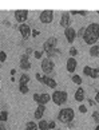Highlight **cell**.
<instances>
[{"label":"cell","mask_w":99,"mask_h":130,"mask_svg":"<svg viewBox=\"0 0 99 130\" xmlns=\"http://www.w3.org/2000/svg\"><path fill=\"white\" fill-rule=\"evenodd\" d=\"M91 118H92V121H94V122L99 125V111H94L92 115H91Z\"/></svg>","instance_id":"cell-26"},{"label":"cell","mask_w":99,"mask_h":130,"mask_svg":"<svg viewBox=\"0 0 99 130\" xmlns=\"http://www.w3.org/2000/svg\"><path fill=\"white\" fill-rule=\"evenodd\" d=\"M59 55H62V50H59L58 47L56 48H54V50H51L50 52H47V58H54V56H59Z\"/></svg>","instance_id":"cell-18"},{"label":"cell","mask_w":99,"mask_h":130,"mask_svg":"<svg viewBox=\"0 0 99 130\" xmlns=\"http://www.w3.org/2000/svg\"><path fill=\"white\" fill-rule=\"evenodd\" d=\"M40 22L43 23V24H50V23H52L54 20V11H51V9H46L40 13Z\"/></svg>","instance_id":"cell-6"},{"label":"cell","mask_w":99,"mask_h":130,"mask_svg":"<svg viewBox=\"0 0 99 130\" xmlns=\"http://www.w3.org/2000/svg\"><path fill=\"white\" fill-rule=\"evenodd\" d=\"M95 130H99V125H96V127H95Z\"/></svg>","instance_id":"cell-43"},{"label":"cell","mask_w":99,"mask_h":130,"mask_svg":"<svg viewBox=\"0 0 99 130\" xmlns=\"http://www.w3.org/2000/svg\"><path fill=\"white\" fill-rule=\"evenodd\" d=\"M7 119H8V111H7V110H3V111L0 113V121H2V122H7Z\"/></svg>","instance_id":"cell-25"},{"label":"cell","mask_w":99,"mask_h":130,"mask_svg":"<svg viewBox=\"0 0 99 130\" xmlns=\"http://www.w3.org/2000/svg\"><path fill=\"white\" fill-rule=\"evenodd\" d=\"M71 15H78V11H71Z\"/></svg>","instance_id":"cell-42"},{"label":"cell","mask_w":99,"mask_h":130,"mask_svg":"<svg viewBox=\"0 0 99 130\" xmlns=\"http://www.w3.org/2000/svg\"><path fill=\"white\" fill-rule=\"evenodd\" d=\"M90 55L94 56V58H99V44L91 46V48H90Z\"/></svg>","instance_id":"cell-19"},{"label":"cell","mask_w":99,"mask_h":130,"mask_svg":"<svg viewBox=\"0 0 99 130\" xmlns=\"http://www.w3.org/2000/svg\"><path fill=\"white\" fill-rule=\"evenodd\" d=\"M20 59H30V55H27V54H23L20 56Z\"/></svg>","instance_id":"cell-37"},{"label":"cell","mask_w":99,"mask_h":130,"mask_svg":"<svg viewBox=\"0 0 99 130\" xmlns=\"http://www.w3.org/2000/svg\"><path fill=\"white\" fill-rule=\"evenodd\" d=\"M71 24V16H70V12H63L62 18H60V26L67 28Z\"/></svg>","instance_id":"cell-13"},{"label":"cell","mask_w":99,"mask_h":130,"mask_svg":"<svg viewBox=\"0 0 99 130\" xmlns=\"http://www.w3.org/2000/svg\"><path fill=\"white\" fill-rule=\"evenodd\" d=\"M15 19L17 20V23L23 24L28 19V11H26V9H17V11H15Z\"/></svg>","instance_id":"cell-10"},{"label":"cell","mask_w":99,"mask_h":130,"mask_svg":"<svg viewBox=\"0 0 99 130\" xmlns=\"http://www.w3.org/2000/svg\"><path fill=\"white\" fill-rule=\"evenodd\" d=\"M19 32L22 34L23 39H27V38H30V36H31V32H32V30L30 28V26H28V24H26V23H23V24L19 26Z\"/></svg>","instance_id":"cell-11"},{"label":"cell","mask_w":99,"mask_h":130,"mask_svg":"<svg viewBox=\"0 0 99 130\" xmlns=\"http://www.w3.org/2000/svg\"><path fill=\"white\" fill-rule=\"evenodd\" d=\"M84 31H86V28H84V27H82L79 31H76V38H83V35H84Z\"/></svg>","instance_id":"cell-27"},{"label":"cell","mask_w":99,"mask_h":130,"mask_svg":"<svg viewBox=\"0 0 99 130\" xmlns=\"http://www.w3.org/2000/svg\"><path fill=\"white\" fill-rule=\"evenodd\" d=\"M67 71L70 74H74L75 73V70H76V64H78V62H76V59L75 58H71L70 56L68 59H67Z\"/></svg>","instance_id":"cell-12"},{"label":"cell","mask_w":99,"mask_h":130,"mask_svg":"<svg viewBox=\"0 0 99 130\" xmlns=\"http://www.w3.org/2000/svg\"><path fill=\"white\" fill-rule=\"evenodd\" d=\"M32 52H34V51H32V48H27V50H26V54H27V55L32 54Z\"/></svg>","instance_id":"cell-38"},{"label":"cell","mask_w":99,"mask_h":130,"mask_svg":"<svg viewBox=\"0 0 99 130\" xmlns=\"http://www.w3.org/2000/svg\"><path fill=\"white\" fill-rule=\"evenodd\" d=\"M74 118H75V111H74V109H71V107L62 109V110L58 113V121L62 122V123L68 125V123L72 122Z\"/></svg>","instance_id":"cell-2"},{"label":"cell","mask_w":99,"mask_h":130,"mask_svg":"<svg viewBox=\"0 0 99 130\" xmlns=\"http://www.w3.org/2000/svg\"><path fill=\"white\" fill-rule=\"evenodd\" d=\"M0 130H8V126L4 122H2V123H0Z\"/></svg>","instance_id":"cell-34"},{"label":"cell","mask_w":99,"mask_h":130,"mask_svg":"<svg viewBox=\"0 0 99 130\" xmlns=\"http://www.w3.org/2000/svg\"><path fill=\"white\" fill-rule=\"evenodd\" d=\"M35 76H36L37 82H40V83L46 85L47 87H50V89L58 87V83H56V80H55L54 78H51V76H48V75H40L39 73H37Z\"/></svg>","instance_id":"cell-4"},{"label":"cell","mask_w":99,"mask_h":130,"mask_svg":"<svg viewBox=\"0 0 99 130\" xmlns=\"http://www.w3.org/2000/svg\"><path fill=\"white\" fill-rule=\"evenodd\" d=\"M44 111H46V106L44 105H37V107H36L35 113H34L35 119H42V118H43Z\"/></svg>","instance_id":"cell-14"},{"label":"cell","mask_w":99,"mask_h":130,"mask_svg":"<svg viewBox=\"0 0 99 130\" xmlns=\"http://www.w3.org/2000/svg\"><path fill=\"white\" fill-rule=\"evenodd\" d=\"M70 55H71V58H74L75 55H78V50L75 48V47H71V48H70Z\"/></svg>","instance_id":"cell-29"},{"label":"cell","mask_w":99,"mask_h":130,"mask_svg":"<svg viewBox=\"0 0 99 130\" xmlns=\"http://www.w3.org/2000/svg\"><path fill=\"white\" fill-rule=\"evenodd\" d=\"M79 111L83 113V114H86V113H87V107H86L84 105H81V106H79Z\"/></svg>","instance_id":"cell-31"},{"label":"cell","mask_w":99,"mask_h":130,"mask_svg":"<svg viewBox=\"0 0 99 130\" xmlns=\"http://www.w3.org/2000/svg\"><path fill=\"white\" fill-rule=\"evenodd\" d=\"M50 99H51V97H50V94H40L39 95V101H37V105H47L50 102Z\"/></svg>","instance_id":"cell-16"},{"label":"cell","mask_w":99,"mask_h":130,"mask_svg":"<svg viewBox=\"0 0 99 130\" xmlns=\"http://www.w3.org/2000/svg\"><path fill=\"white\" fill-rule=\"evenodd\" d=\"M3 24H4V26H7V27H9V26H11V23H9L8 20H4V22H3Z\"/></svg>","instance_id":"cell-39"},{"label":"cell","mask_w":99,"mask_h":130,"mask_svg":"<svg viewBox=\"0 0 99 130\" xmlns=\"http://www.w3.org/2000/svg\"><path fill=\"white\" fill-rule=\"evenodd\" d=\"M4 60H7V54L4 51H0V63L4 62Z\"/></svg>","instance_id":"cell-28"},{"label":"cell","mask_w":99,"mask_h":130,"mask_svg":"<svg viewBox=\"0 0 99 130\" xmlns=\"http://www.w3.org/2000/svg\"><path fill=\"white\" fill-rule=\"evenodd\" d=\"M39 31L37 30H32V32H31V36H34V38H36V36H39Z\"/></svg>","instance_id":"cell-32"},{"label":"cell","mask_w":99,"mask_h":130,"mask_svg":"<svg viewBox=\"0 0 99 130\" xmlns=\"http://www.w3.org/2000/svg\"><path fill=\"white\" fill-rule=\"evenodd\" d=\"M78 15H82V16H87L88 12L87 11H78Z\"/></svg>","instance_id":"cell-35"},{"label":"cell","mask_w":99,"mask_h":130,"mask_svg":"<svg viewBox=\"0 0 99 130\" xmlns=\"http://www.w3.org/2000/svg\"><path fill=\"white\" fill-rule=\"evenodd\" d=\"M37 127H39V130H48V122H47L46 119H40Z\"/></svg>","instance_id":"cell-22"},{"label":"cell","mask_w":99,"mask_h":130,"mask_svg":"<svg viewBox=\"0 0 99 130\" xmlns=\"http://www.w3.org/2000/svg\"><path fill=\"white\" fill-rule=\"evenodd\" d=\"M28 82H30V76L27 74H22L19 78V85H28Z\"/></svg>","instance_id":"cell-21"},{"label":"cell","mask_w":99,"mask_h":130,"mask_svg":"<svg viewBox=\"0 0 99 130\" xmlns=\"http://www.w3.org/2000/svg\"><path fill=\"white\" fill-rule=\"evenodd\" d=\"M96 12H98V15H99V11H96Z\"/></svg>","instance_id":"cell-44"},{"label":"cell","mask_w":99,"mask_h":130,"mask_svg":"<svg viewBox=\"0 0 99 130\" xmlns=\"http://www.w3.org/2000/svg\"><path fill=\"white\" fill-rule=\"evenodd\" d=\"M95 102H96V103H99V91H98L96 95H95Z\"/></svg>","instance_id":"cell-40"},{"label":"cell","mask_w":99,"mask_h":130,"mask_svg":"<svg viewBox=\"0 0 99 130\" xmlns=\"http://www.w3.org/2000/svg\"><path fill=\"white\" fill-rule=\"evenodd\" d=\"M64 36H66V40H67L70 44H72L74 40H75V38H76V31L70 26L67 28H64Z\"/></svg>","instance_id":"cell-8"},{"label":"cell","mask_w":99,"mask_h":130,"mask_svg":"<svg viewBox=\"0 0 99 130\" xmlns=\"http://www.w3.org/2000/svg\"><path fill=\"white\" fill-rule=\"evenodd\" d=\"M19 91H20L22 94H28L30 87H28V85H19Z\"/></svg>","instance_id":"cell-24"},{"label":"cell","mask_w":99,"mask_h":130,"mask_svg":"<svg viewBox=\"0 0 99 130\" xmlns=\"http://www.w3.org/2000/svg\"><path fill=\"white\" fill-rule=\"evenodd\" d=\"M99 39V24L98 23H91L86 27L83 35V40L90 46H95V43Z\"/></svg>","instance_id":"cell-1"},{"label":"cell","mask_w":99,"mask_h":130,"mask_svg":"<svg viewBox=\"0 0 99 130\" xmlns=\"http://www.w3.org/2000/svg\"><path fill=\"white\" fill-rule=\"evenodd\" d=\"M39 127H37V123H35L34 121H30V122H27L26 125V130H37Z\"/></svg>","instance_id":"cell-23"},{"label":"cell","mask_w":99,"mask_h":130,"mask_svg":"<svg viewBox=\"0 0 99 130\" xmlns=\"http://www.w3.org/2000/svg\"><path fill=\"white\" fill-rule=\"evenodd\" d=\"M55 126H56V123H55L54 121L48 122V130H50V129H55Z\"/></svg>","instance_id":"cell-33"},{"label":"cell","mask_w":99,"mask_h":130,"mask_svg":"<svg viewBox=\"0 0 99 130\" xmlns=\"http://www.w3.org/2000/svg\"><path fill=\"white\" fill-rule=\"evenodd\" d=\"M54 60L52 59H50V58H46V59L42 60V70H43V73L46 75H50L51 73L54 71Z\"/></svg>","instance_id":"cell-5"},{"label":"cell","mask_w":99,"mask_h":130,"mask_svg":"<svg viewBox=\"0 0 99 130\" xmlns=\"http://www.w3.org/2000/svg\"><path fill=\"white\" fill-rule=\"evenodd\" d=\"M84 98H86V94H84L83 87H78V90L75 91V101H78V102H83Z\"/></svg>","instance_id":"cell-15"},{"label":"cell","mask_w":99,"mask_h":130,"mask_svg":"<svg viewBox=\"0 0 99 130\" xmlns=\"http://www.w3.org/2000/svg\"><path fill=\"white\" fill-rule=\"evenodd\" d=\"M88 103H90L91 106H94V105H95L96 102H95V101H92V99H88Z\"/></svg>","instance_id":"cell-41"},{"label":"cell","mask_w":99,"mask_h":130,"mask_svg":"<svg viewBox=\"0 0 99 130\" xmlns=\"http://www.w3.org/2000/svg\"><path fill=\"white\" fill-rule=\"evenodd\" d=\"M83 74L90 76V78H92V79H98L99 78V69H92V67H90V66H84Z\"/></svg>","instance_id":"cell-9"},{"label":"cell","mask_w":99,"mask_h":130,"mask_svg":"<svg viewBox=\"0 0 99 130\" xmlns=\"http://www.w3.org/2000/svg\"><path fill=\"white\" fill-rule=\"evenodd\" d=\"M20 69L22 70H30L31 69L30 59H20Z\"/></svg>","instance_id":"cell-17"},{"label":"cell","mask_w":99,"mask_h":130,"mask_svg":"<svg viewBox=\"0 0 99 130\" xmlns=\"http://www.w3.org/2000/svg\"><path fill=\"white\" fill-rule=\"evenodd\" d=\"M71 80L74 82L75 85H78V86H82V83H83L82 76H81V75H78V74H74V75L71 76Z\"/></svg>","instance_id":"cell-20"},{"label":"cell","mask_w":99,"mask_h":130,"mask_svg":"<svg viewBox=\"0 0 99 130\" xmlns=\"http://www.w3.org/2000/svg\"><path fill=\"white\" fill-rule=\"evenodd\" d=\"M34 101H35L36 103H37V101H39V94H37V93L34 94Z\"/></svg>","instance_id":"cell-36"},{"label":"cell","mask_w":99,"mask_h":130,"mask_svg":"<svg viewBox=\"0 0 99 130\" xmlns=\"http://www.w3.org/2000/svg\"><path fill=\"white\" fill-rule=\"evenodd\" d=\"M56 44H58V39H56V38H54V36H51L50 39H47V40L44 42V44H43V51L47 54V52H50L51 50L56 48Z\"/></svg>","instance_id":"cell-7"},{"label":"cell","mask_w":99,"mask_h":130,"mask_svg":"<svg viewBox=\"0 0 99 130\" xmlns=\"http://www.w3.org/2000/svg\"><path fill=\"white\" fill-rule=\"evenodd\" d=\"M67 98H68V95L63 90H56V91H54V94L51 95V101L58 106L64 105L66 102H67Z\"/></svg>","instance_id":"cell-3"},{"label":"cell","mask_w":99,"mask_h":130,"mask_svg":"<svg viewBox=\"0 0 99 130\" xmlns=\"http://www.w3.org/2000/svg\"><path fill=\"white\" fill-rule=\"evenodd\" d=\"M0 69H2V64H0Z\"/></svg>","instance_id":"cell-45"},{"label":"cell","mask_w":99,"mask_h":130,"mask_svg":"<svg viewBox=\"0 0 99 130\" xmlns=\"http://www.w3.org/2000/svg\"><path fill=\"white\" fill-rule=\"evenodd\" d=\"M34 56L36 59H40V58L43 56V51H34Z\"/></svg>","instance_id":"cell-30"}]
</instances>
